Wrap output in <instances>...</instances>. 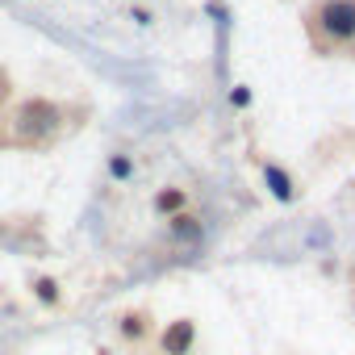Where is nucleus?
Segmentation results:
<instances>
[{"mask_svg": "<svg viewBox=\"0 0 355 355\" xmlns=\"http://www.w3.org/2000/svg\"><path fill=\"white\" fill-rule=\"evenodd\" d=\"M121 334H125V338H142V334H146V318H142V313H130V318L121 322Z\"/></svg>", "mask_w": 355, "mask_h": 355, "instance_id": "5", "label": "nucleus"}, {"mask_svg": "<svg viewBox=\"0 0 355 355\" xmlns=\"http://www.w3.org/2000/svg\"><path fill=\"white\" fill-rule=\"evenodd\" d=\"M155 209H159V214H180V209H184V193H180V189L159 193V197H155Z\"/></svg>", "mask_w": 355, "mask_h": 355, "instance_id": "4", "label": "nucleus"}, {"mask_svg": "<svg viewBox=\"0 0 355 355\" xmlns=\"http://www.w3.org/2000/svg\"><path fill=\"white\" fill-rule=\"evenodd\" d=\"M34 293H38V301H51V305L59 301V284H55V280H46V276H42V280H34Z\"/></svg>", "mask_w": 355, "mask_h": 355, "instance_id": "6", "label": "nucleus"}, {"mask_svg": "<svg viewBox=\"0 0 355 355\" xmlns=\"http://www.w3.org/2000/svg\"><path fill=\"white\" fill-rule=\"evenodd\" d=\"M309 34L318 46L355 51V0H318L309 13Z\"/></svg>", "mask_w": 355, "mask_h": 355, "instance_id": "1", "label": "nucleus"}, {"mask_svg": "<svg viewBox=\"0 0 355 355\" xmlns=\"http://www.w3.org/2000/svg\"><path fill=\"white\" fill-rule=\"evenodd\" d=\"M268 180L276 184V193H280V197H288V184H284V175H280L276 167H268Z\"/></svg>", "mask_w": 355, "mask_h": 355, "instance_id": "7", "label": "nucleus"}, {"mask_svg": "<svg viewBox=\"0 0 355 355\" xmlns=\"http://www.w3.org/2000/svg\"><path fill=\"white\" fill-rule=\"evenodd\" d=\"M109 171H113V175H130V159H113Z\"/></svg>", "mask_w": 355, "mask_h": 355, "instance_id": "8", "label": "nucleus"}, {"mask_svg": "<svg viewBox=\"0 0 355 355\" xmlns=\"http://www.w3.org/2000/svg\"><path fill=\"white\" fill-rule=\"evenodd\" d=\"M193 322L189 318H180V322H171L167 330H163V351L167 355H189V347H193Z\"/></svg>", "mask_w": 355, "mask_h": 355, "instance_id": "3", "label": "nucleus"}, {"mask_svg": "<svg viewBox=\"0 0 355 355\" xmlns=\"http://www.w3.org/2000/svg\"><path fill=\"white\" fill-rule=\"evenodd\" d=\"M55 125H59V109H55L51 101H26V105H17V113H13V138L26 142V146L46 142V138L55 134Z\"/></svg>", "mask_w": 355, "mask_h": 355, "instance_id": "2", "label": "nucleus"}]
</instances>
